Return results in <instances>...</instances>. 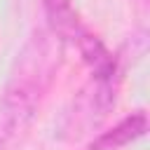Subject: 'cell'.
Masks as SVG:
<instances>
[{
	"label": "cell",
	"mask_w": 150,
	"mask_h": 150,
	"mask_svg": "<svg viewBox=\"0 0 150 150\" xmlns=\"http://www.w3.org/2000/svg\"><path fill=\"white\" fill-rule=\"evenodd\" d=\"M63 47L52 30H38L16 54L0 98V150H14L40 108L59 66Z\"/></svg>",
	"instance_id": "1"
},
{
	"label": "cell",
	"mask_w": 150,
	"mask_h": 150,
	"mask_svg": "<svg viewBox=\"0 0 150 150\" xmlns=\"http://www.w3.org/2000/svg\"><path fill=\"white\" fill-rule=\"evenodd\" d=\"M112 101H115L112 80H91L89 87H84L80 91L73 110L68 112L66 131H70L75 136L87 134V129L98 124V120L110 110Z\"/></svg>",
	"instance_id": "2"
},
{
	"label": "cell",
	"mask_w": 150,
	"mask_h": 150,
	"mask_svg": "<svg viewBox=\"0 0 150 150\" xmlns=\"http://www.w3.org/2000/svg\"><path fill=\"white\" fill-rule=\"evenodd\" d=\"M148 131V115L143 110L124 117L120 124H115L110 131H103L101 136H96L89 143V150H120L127 143L141 138Z\"/></svg>",
	"instance_id": "3"
},
{
	"label": "cell",
	"mask_w": 150,
	"mask_h": 150,
	"mask_svg": "<svg viewBox=\"0 0 150 150\" xmlns=\"http://www.w3.org/2000/svg\"><path fill=\"white\" fill-rule=\"evenodd\" d=\"M42 5H45V12H47L52 33L59 40H66L68 38V40L75 42L80 38V33L84 30V26L80 23L73 2L70 0H42Z\"/></svg>",
	"instance_id": "4"
}]
</instances>
